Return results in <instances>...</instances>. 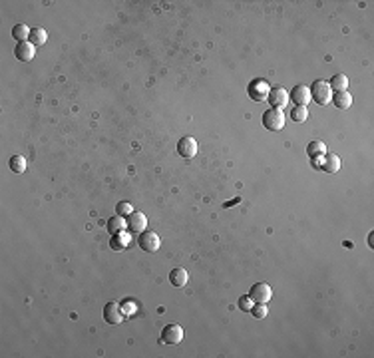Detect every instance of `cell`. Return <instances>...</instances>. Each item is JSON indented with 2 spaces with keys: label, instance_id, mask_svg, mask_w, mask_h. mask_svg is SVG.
<instances>
[{
  "label": "cell",
  "instance_id": "6da1fadb",
  "mask_svg": "<svg viewBox=\"0 0 374 358\" xmlns=\"http://www.w3.org/2000/svg\"><path fill=\"white\" fill-rule=\"evenodd\" d=\"M311 99L316 101L318 106H327V104H331V99H333V90H331L329 82H325V80H316V82L311 86Z\"/></svg>",
  "mask_w": 374,
  "mask_h": 358
},
{
  "label": "cell",
  "instance_id": "7a4b0ae2",
  "mask_svg": "<svg viewBox=\"0 0 374 358\" xmlns=\"http://www.w3.org/2000/svg\"><path fill=\"white\" fill-rule=\"evenodd\" d=\"M263 125L267 127L269 132H281L285 127V114H283V110H277V108L267 110L263 114Z\"/></svg>",
  "mask_w": 374,
  "mask_h": 358
},
{
  "label": "cell",
  "instance_id": "3957f363",
  "mask_svg": "<svg viewBox=\"0 0 374 358\" xmlns=\"http://www.w3.org/2000/svg\"><path fill=\"white\" fill-rule=\"evenodd\" d=\"M183 340V328L177 322H169L161 330V342L163 344H179Z\"/></svg>",
  "mask_w": 374,
  "mask_h": 358
},
{
  "label": "cell",
  "instance_id": "277c9868",
  "mask_svg": "<svg viewBox=\"0 0 374 358\" xmlns=\"http://www.w3.org/2000/svg\"><path fill=\"white\" fill-rule=\"evenodd\" d=\"M249 96H251V99L255 101H265L269 98V92H271V86L267 80H253L251 84H249L247 88Z\"/></svg>",
  "mask_w": 374,
  "mask_h": 358
},
{
  "label": "cell",
  "instance_id": "5b68a950",
  "mask_svg": "<svg viewBox=\"0 0 374 358\" xmlns=\"http://www.w3.org/2000/svg\"><path fill=\"white\" fill-rule=\"evenodd\" d=\"M249 297L253 298V302H263L267 304L273 297V289L267 285V283H257L251 287V291H249Z\"/></svg>",
  "mask_w": 374,
  "mask_h": 358
},
{
  "label": "cell",
  "instance_id": "8992f818",
  "mask_svg": "<svg viewBox=\"0 0 374 358\" xmlns=\"http://www.w3.org/2000/svg\"><path fill=\"white\" fill-rule=\"evenodd\" d=\"M267 101H269V104H271L273 108L283 110V108L289 104L291 99H289V94H287V90H285V88H271Z\"/></svg>",
  "mask_w": 374,
  "mask_h": 358
},
{
  "label": "cell",
  "instance_id": "52a82bcc",
  "mask_svg": "<svg viewBox=\"0 0 374 358\" xmlns=\"http://www.w3.org/2000/svg\"><path fill=\"white\" fill-rule=\"evenodd\" d=\"M138 243H139V247H141L143 251H147V253H156V251L159 249V237H157L156 231H141Z\"/></svg>",
  "mask_w": 374,
  "mask_h": 358
},
{
  "label": "cell",
  "instance_id": "ba28073f",
  "mask_svg": "<svg viewBox=\"0 0 374 358\" xmlns=\"http://www.w3.org/2000/svg\"><path fill=\"white\" fill-rule=\"evenodd\" d=\"M177 153H179L183 159L195 158V153H197V141H195V138H191V136L181 138L179 143H177Z\"/></svg>",
  "mask_w": 374,
  "mask_h": 358
},
{
  "label": "cell",
  "instance_id": "9c48e42d",
  "mask_svg": "<svg viewBox=\"0 0 374 358\" xmlns=\"http://www.w3.org/2000/svg\"><path fill=\"white\" fill-rule=\"evenodd\" d=\"M289 99H293L296 106H307L309 101H313V99H311V88H309V86H303V84L295 86V88L291 90Z\"/></svg>",
  "mask_w": 374,
  "mask_h": 358
},
{
  "label": "cell",
  "instance_id": "30bf717a",
  "mask_svg": "<svg viewBox=\"0 0 374 358\" xmlns=\"http://www.w3.org/2000/svg\"><path fill=\"white\" fill-rule=\"evenodd\" d=\"M36 54V46L32 42H18L16 48H14V56L20 60V62H30Z\"/></svg>",
  "mask_w": 374,
  "mask_h": 358
},
{
  "label": "cell",
  "instance_id": "8fae6325",
  "mask_svg": "<svg viewBox=\"0 0 374 358\" xmlns=\"http://www.w3.org/2000/svg\"><path fill=\"white\" fill-rule=\"evenodd\" d=\"M104 318L108 324H119L123 320V313H121L118 302H108L104 306Z\"/></svg>",
  "mask_w": 374,
  "mask_h": 358
},
{
  "label": "cell",
  "instance_id": "7c38bea8",
  "mask_svg": "<svg viewBox=\"0 0 374 358\" xmlns=\"http://www.w3.org/2000/svg\"><path fill=\"white\" fill-rule=\"evenodd\" d=\"M128 227L132 229V231H136V233H141V231H145V227H147V217L141 211H134L128 217Z\"/></svg>",
  "mask_w": 374,
  "mask_h": 358
},
{
  "label": "cell",
  "instance_id": "4fadbf2b",
  "mask_svg": "<svg viewBox=\"0 0 374 358\" xmlns=\"http://www.w3.org/2000/svg\"><path fill=\"white\" fill-rule=\"evenodd\" d=\"M187 278H189V275H187L185 269H173V271L169 273V283H171L173 287H185V285H187Z\"/></svg>",
  "mask_w": 374,
  "mask_h": 358
},
{
  "label": "cell",
  "instance_id": "5bb4252c",
  "mask_svg": "<svg viewBox=\"0 0 374 358\" xmlns=\"http://www.w3.org/2000/svg\"><path fill=\"white\" fill-rule=\"evenodd\" d=\"M126 227H128V221L123 217H119V215H114V217L108 219V233H112V235L121 233Z\"/></svg>",
  "mask_w": 374,
  "mask_h": 358
},
{
  "label": "cell",
  "instance_id": "9a60e30c",
  "mask_svg": "<svg viewBox=\"0 0 374 358\" xmlns=\"http://www.w3.org/2000/svg\"><path fill=\"white\" fill-rule=\"evenodd\" d=\"M331 101H333V104H335L338 110H346V108H351L353 98H351V94H348V92H336Z\"/></svg>",
  "mask_w": 374,
  "mask_h": 358
},
{
  "label": "cell",
  "instance_id": "2e32d148",
  "mask_svg": "<svg viewBox=\"0 0 374 358\" xmlns=\"http://www.w3.org/2000/svg\"><path fill=\"white\" fill-rule=\"evenodd\" d=\"M320 167L325 169L327 173H336V171L340 169V159H338V156H335V153H327L325 161H322Z\"/></svg>",
  "mask_w": 374,
  "mask_h": 358
},
{
  "label": "cell",
  "instance_id": "e0dca14e",
  "mask_svg": "<svg viewBox=\"0 0 374 358\" xmlns=\"http://www.w3.org/2000/svg\"><path fill=\"white\" fill-rule=\"evenodd\" d=\"M329 86H331V90H335V92H346V88H348V78H346L344 74H336V76H333V78H331Z\"/></svg>",
  "mask_w": 374,
  "mask_h": 358
},
{
  "label": "cell",
  "instance_id": "ac0fdd59",
  "mask_svg": "<svg viewBox=\"0 0 374 358\" xmlns=\"http://www.w3.org/2000/svg\"><path fill=\"white\" fill-rule=\"evenodd\" d=\"M30 28L26 26V24H16V26H12V38L18 40V42H26L30 38Z\"/></svg>",
  "mask_w": 374,
  "mask_h": 358
},
{
  "label": "cell",
  "instance_id": "d6986e66",
  "mask_svg": "<svg viewBox=\"0 0 374 358\" xmlns=\"http://www.w3.org/2000/svg\"><path fill=\"white\" fill-rule=\"evenodd\" d=\"M130 245V237L126 235V233H118V235H112V243H110V247L114 249V251H121V249H126Z\"/></svg>",
  "mask_w": 374,
  "mask_h": 358
},
{
  "label": "cell",
  "instance_id": "ffe728a7",
  "mask_svg": "<svg viewBox=\"0 0 374 358\" xmlns=\"http://www.w3.org/2000/svg\"><path fill=\"white\" fill-rule=\"evenodd\" d=\"M8 165H10V169H12L14 173H24V171H26V167H28L26 159H24L22 156H12L10 161H8Z\"/></svg>",
  "mask_w": 374,
  "mask_h": 358
},
{
  "label": "cell",
  "instance_id": "44dd1931",
  "mask_svg": "<svg viewBox=\"0 0 374 358\" xmlns=\"http://www.w3.org/2000/svg\"><path fill=\"white\" fill-rule=\"evenodd\" d=\"M46 38H48V34H46V30H44V28H32L28 42H32L34 46H42V44L46 42Z\"/></svg>",
  "mask_w": 374,
  "mask_h": 358
},
{
  "label": "cell",
  "instance_id": "7402d4cb",
  "mask_svg": "<svg viewBox=\"0 0 374 358\" xmlns=\"http://www.w3.org/2000/svg\"><path fill=\"white\" fill-rule=\"evenodd\" d=\"M291 118H293V121H296V123L307 121V118H309V110H307V106H295V110L291 112Z\"/></svg>",
  "mask_w": 374,
  "mask_h": 358
},
{
  "label": "cell",
  "instance_id": "603a6c76",
  "mask_svg": "<svg viewBox=\"0 0 374 358\" xmlns=\"http://www.w3.org/2000/svg\"><path fill=\"white\" fill-rule=\"evenodd\" d=\"M322 153H325V143H322V141H311L309 143V156H311V159L322 156Z\"/></svg>",
  "mask_w": 374,
  "mask_h": 358
},
{
  "label": "cell",
  "instance_id": "cb8c5ba5",
  "mask_svg": "<svg viewBox=\"0 0 374 358\" xmlns=\"http://www.w3.org/2000/svg\"><path fill=\"white\" fill-rule=\"evenodd\" d=\"M132 213H134V207L128 201H119L116 205V215H119V217H130Z\"/></svg>",
  "mask_w": 374,
  "mask_h": 358
},
{
  "label": "cell",
  "instance_id": "d4e9b609",
  "mask_svg": "<svg viewBox=\"0 0 374 358\" xmlns=\"http://www.w3.org/2000/svg\"><path fill=\"white\" fill-rule=\"evenodd\" d=\"M251 315L255 317V318H265L267 315H269V306L267 304H263V302H255L253 304V309H251Z\"/></svg>",
  "mask_w": 374,
  "mask_h": 358
},
{
  "label": "cell",
  "instance_id": "484cf974",
  "mask_svg": "<svg viewBox=\"0 0 374 358\" xmlns=\"http://www.w3.org/2000/svg\"><path fill=\"white\" fill-rule=\"evenodd\" d=\"M239 309L243 311V313H251V309H253V298L251 297H249V295H243V297H239Z\"/></svg>",
  "mask_w": 374,
  "mask_h": 358
}]
</instances>
